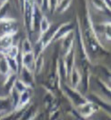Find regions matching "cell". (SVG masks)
Segmentation results:
<instances>
[{
  "label": "cell",
  "instance_id": "1",
  "mask_svg": "<svg viewBox=\"0 0 111 120\" xmlns=\"http://www.w3.org/2000/svg\"><path fill=\"white\" fill-rule=\"evenodd\" d=\"M35 59L36 56L35 52H27L22 53L21 56V63H22V68L29 71L31 73H34V66H35Z\"/></svg>",
  "mask_w": 111,
  "mask_h": 120
},
{
  "label": "cell",
  "instance_id": "2",
  "mask_svg": "<svg viewBox=\"0 0 111 120\" xmlns=\"http://www.w3.org/2000/svg\"><path fill=\"white\" fill-rule=\"evenodd\" d=\"M29 90L30 89L27 90V91H24V92L19 94V96L17 98V100L15 102V110H21L22 108H24L26 105H27V104L29 103L30 98H31Z\"/></svg>",
  "mask_w": 111,
  "mask_h": 120
},
{
  "label": "cell",
  "instance_id": "3",
  "mask_svg": "<svg viewBox=\"0 0 111 120\" xmlns=\"http://www.w3.org/2000/svg\"><path fill=\"white\" fill-rule=\"evenodd\" d=\"M67 94H68V96H69V98H70V99L73 101V103L77 106H79L82 104L88 102V100L83 98L81 96V94H79L74 87H70V88L67 89Z\"/></svg>",
  "mask_w": 111,
  "mask_h": 120
},
{
  "label": "cell",
  "instance_id": "4",
  "mask_svg": "<svg viewBox=\"0 0 111 120\" xmlns=\"http://www.w3.org/2000/svg\"><path fill=\"white\" fill-rule=\"evenodd\" d=\"M15 33L14 31H7L3 36L0 37V46L1 49H6L14 44L13 37Z\"/></svg>",
  "mask_w": 111,
  "mask_h": 120
},
{
  "label": "cell",
  "instance_id": "5",
  "mask_svg": "<svg viewBox=\"0 0 111 120\" xmlns=\"http://www.w3.org/2000/svg\"><path fill=\"white\" fill-rule=\"evenodd\" d=\"M62 50H63V54L64 56H66L67 57L69 55V53L72 50V46H73V37L71 35V32L68 33L67 36H65L62 38Z\"/></svg>",
  "mask_w": 111,
  "mask_h": 120
},
{
  "label": "cell",
  "instance_id": "6",
  "mask_svg": "<svg viewBox=\"0 0 111 120\" xmlns=\"http://www.w3.org/2000/svg\"><path fill=\"white\" fill-rule=\"evenodd\" d=\"M78 107V113L81 115L83 117H88L89 116H91L93 113H95L96 108L95 105L92 103H89L88 101L82 104L81 105L77 106Z\"/></svg>",
  "mask_w": 111,
  "mask_h": 120
},
{
  "label": "cell",
  "instance_id": "7",
  "mask_svg": "<svg viewBox=\"0 0 111 120\" xmlns=\"http://www.w3.org/2000/svg\"><path fill=\"white\" fill-rule=\"evenodd\" d=\"M81 82V75L77 68H72L70 69V83L72 87L76 88L79 83Z\"/></svg>",
  "mask_w": 111,
  "mask_h": 120
},
{
  "label": "cell",
  "instance_id": "8",
  "mask_svg": "<svg viewBox=\"0 0 111 120\" xmlns=\"http://www.w3.org/2000/svg\"><path fill=\"white\" fill-rule=\"evenodd\" d=\"M30 88H31V86H30L29 84L25 82L22 79H15L14 84H13V87H12V89H14L18 94L22 93L24 91H27Z\"/></svg>",
  "mask_w": 111,
  "mask_h": 120
},
{
  "label": "cell",
  "instance_id": "9",
  "mask_svg": "<svg viewBox=\"0 0 111 120\" xmlns=\"http://www.w3.org/2000/svg\"><path fill=\"white\" fill-rule=\"evenodd\" d=\"M51 27V25H50V22L48 21L47 17L46 15H42L41 19H40V22H39V33H40V37H43L46 33H47L49 29Z\"/></svg>",
  "mask_w": 111,
  "mask_h": 120
},
{
  "label": "cell",
  "instance_id": "10",
  "mask_svg": "<svg viewBox=\"0 0 111 120\" xmlns=\"http://www.w3.org/2000/svg\"><path fill=\"white\" fill-rule=\"evenodd\" d=\"M11 73V70L9 68V64L5 56L2 55V57L0 58V74L3 76H7Z\"/></svg>",
  "mask_w": 111,
  "mask_h": 120
},
{
  "label": "cell",
  "instance_id": "11",
  "mask_svg": "<svg viewBox=\"0 0 111 120\" xmlns=\"http://www.w3.org/2000/svg\"><path fill=\"white\" fill-rule=\"evenodd\" d=\"M44 68V57L40 55H37L35 59V66H34V72H37L39 74Z\"/></svg>",
  "mask_w": 111,
  "mask_h": 120
},
{
  "label": "cell",
  "instance_id": "12",
  "mask_svg": "<svg viewBox=\"0 0 111 120\" xmlns=\"http://www.w3.org/2000/svg\"><path fill=\"white\" fill-rule=\"evenodd\" d=\"M34 51L32 44L30 42L28 38H26L22 43V53H27V52H32Z\"/></svg>",
  "mask_w": 111,
  "mask_h": 120
},
{
  "label": "cell",
  "instance_id": "13",
  "mask_svg": "<svg viewBox=\"0 0 111 120\" xmlns=\"http://www.w3.org/2000/svg\"><path fill=\"white\" fill-rule=\"evenodd\" d=\"M35 3H36V6L37 8L41 9L43 5H44V0H35Z\"/></svg>",
  "mask_w": 111,
  "mask_h": 120
}]
</instances>
